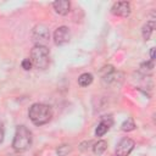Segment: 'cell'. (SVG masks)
Returning a JSON list of instances; mask_svg holds the SVG:
<instances>
[{
  "label": "cell",
  "mask_w": 156,
  "mask_h": 156,
  "mask_svg": "<svg viewBox=\"0 0 156 156\" xmlns=\"http://www.w3.org/2000/svg\"><path fill=\"white\" fill-rule=\"evenodd\" d=\"M132 7L128 1H117L111 7V13L119 17H128L130 15Z\"/></svg>",
  "instance_id": "6"
},
{
  "label": "cell",
  "mask_w": 156,
  "mask_h": 156,
  "mask_svg": "<svg viewBox=\"0 0 156 156\" xmlns=\"http://www.w3.org/2000/svg\"><path fill=\"white\" fill-rule=\"evenodd\" d=\"M72 147L71 145H67V144H63V145H60L57 149H56V152L58 156H67L69 152H71Z\"/></svg>",
  "instance_id": "15"
},
{
  "label": "cell",
  "mask_w": 156,
  "mask_h": 156,
  "mask_svg": "<svg viewBox=\"0 0 156 156\" xmlns=\"http://www.w3.org/2000/svg\"><path fill=\"white\" fill-rule=\"evenodd\" d=\"M21 66H22V68H23L24 71H29V69H32V67H33L30 58H24V60H22Z\"/></svg>",
  "instance_id": "17"
},
{
  "label": "cell",
  "mask_w": 156,
  "mask_h": 156,
  "mask_svg": "<svg viewBox=\"0 0 156 156\" xmlns=\"http://www.w3.org/2000/svg\"><path fill=\"white\" fill-rule=\"evenodd\" d=\"M4 135H5V130H4V126L0 122V143L4 140Z\"/></svg>",
  "instance_id": "18"
},
{
  "label": "cell",
  "mask_w": 156,
  "mask_h": 156,
  "mask_svg": "<svg viewBox=\"0 0 156 156\" xmlns=\"http://www.w3.org/2000/svg\"><path fill=\"white\" fill-rule=\"evenodd\" d=\"M112 124H113V118H112L111 116L104 117V118L100 121V123L98 124L96 129H95V135H96V136H102V135L111 128Z\"/></svg>",
  "instance_id": "9"
},
{
  "label": "cell",
  "mask_w": 156,
  "mask_h": 156,
  "mask_svg": "<svg viewBox=\"0 0 156 156\" xmlns=\"http://www.w3.org/2000/svg\"><path fill=\"white\" fill-rule=\"evenodd\" d=\"M32 39L35 45H44L50 39V30L45 24H37L32 30Z\"/></svg>",
  "instance_id": "5"
},
{
  "label": "cell",
  "mask_w": 156,
  "mask_h": 156,
  "mask_svg": "<svg viewBox=\"0 0 156 156\" xmlns=\"http://www.w3.org/2000/svg\"><path fill=\"white\" fill-rule=\"evenodd\" d=\"M154 29H155V21L154 20L147 21L144 24V27H143V32H141L143 33V38L145 40H149L150 37H151V34H152V32H154Z\"/></svg>",
  "instance_id": "11"
},
{
  "label": "cell",
  "mask_w": 156,
  "mask_h": 156,
  "mask_svg": "<svg viewBox=\"0 0 156 156\" xmlns=\"http://www.w3.org/2000/svg\"><path fill=\"white\" fill-rule=\"evenodd\" d=\"M106 149H107V143L105 141V140H99L98 143H95L94 144V146H93V151H94V154L95 155H102L105 151H106Z\"/></svg>",
  "instance_id": "13"
},
{
  "label": "cell",
  "mask_w": 156,
  "mask_h": 156,
  "mask_svg": "<svg viewBox=\"0 0 156 156\" xmlns=\"http://www.w3.org/2000/svg\"><path fill=\"white\" fill-rule=\"evenodd\" d=\"M100 73H101V82L105 87H111L122 80V73L116 72L111 65L102 67Z\"/></svg>",
  "instance_id": "4"
},
{
  "label": "cell",
  "mask_w": 156,
  "mask_h": 156,
  "mask_svg": "<svg viewBox=\"0 0 156 156\" xmlns=\"http://www.w3.org/2000/svg\"><path fill=\"white\" fill-rule=\"evenodd\" d=\"M30 61L35 68L45 69L50 63V51L45 45H34L30 50Z\"/></svg>",
  "instance_id": "3"
},
{
  "label": "cell",
  "mask_w": 156,
  "mask_h": 156,
  "mask_svg": "<svg viewBox=\"0 0 156 156\" xmlns=\"http://www.w3.org/2000/svg\"><path fill=\"white\" fill-rule=\"evenodd\" d=\"M152 68H154V61H146V62H143L141 65H140V71L144 73V74H146V72H150V71H152Z\"/></svg>",
  "instance_id": "16"
},
{
  "label": "cell",
  "mask_w": 156,
  "mask_h": 156,
  "mask_svg": "<svg viewBox=\"0 0 156 156\" xmlns=\"http://www.w3.org/2000/svg\"><path fill=\"white\" fill-rule=\"evenodd\" d=\"M135 143L130 138H123L116 146V156H128L134 149Z\"/></svg>",
  "instance_id": "8"
},
{
  "label": "cell",
  "mask_w": 156,
  "mask_h": 156,
  "mask_svg": "<svg viewBox=\"0 0 156 156\" xmlns=\"http://www.w3.org/2000/svg\"><path fill=\"white\" fill-rule=\"evenodd\" d=\"M52 7H54L56 13H58L61 16H65V15H67L69 12L71 2L67 1V0H57V1L52 2Z\"/></svg>",
  "instance_id": "10"
},
{
  "label": "cell",
  "mask_w": 156,
  "mask_h": 156,
  "mask_svg": "<svg viewBox=\"0 0 156 156\" xmlns=\"http://www.w3.org/2000/svg\"><path fill=\"white\" fill-rule=\"evenodd\" d=\"M69 39H71V32L69 28L66 26H61L54 32V43L56 45H63L68 43Z\"/></svg>",
  "instance_id": "7"
},
{
  "label": "cell",
  "mask_w": 156,
  "mask_h": 156,
  "mask_svg": "<svg viewBox=\"0 0 156 156\" xmlns=\"http://www.w3.org/2000/svg\"><path fill=\"white\" fill-rule=\"evenodd\" d=\"M135 122H134V119L133 118H127L123 123H122V126H121V129L123 130V132H132V130H134L135 129Z\"/></svg>",
  "instance_id": "14"
},
{
  "label": "cell",
  "mask_w": 156,
  "mask_h": 156,
  "mask_svg": "<svg viewBox=\"0 0 156 156\" xmlns=\"http://www.w3.org/2000/svg\"><path fill=\"white\" fill-rule=\"evenodd\" d=\"M150 58H151V61L155 60V48H151V50H150Z\"/></svg>",
  "instance_id": "19"
},
{
  "label": "cell",
  "mask_w": 156,
  "mask_h": 156,
  "mask_svg": "<svg viewBox=\"0 0 156 156\" xmlns=\"http://www.w3.org/2000/svg\"><path fill=\"white\" fill-rule=\"evenodd\" d=\"M93 74L91 73H82L79 77H78V84L80 87H88L93 83Z\"/></svg>",
  "instance_id": "12"
},
{
  "label": "cell",
  "mask_w": 156,
  "mask_h": 156,
  "mask_svg": "<svg viewBox=\"0 0 156 156\" xmlns=\"http://www.w3.org/2000/svg\"><path fill=\"white\" fill-rule=\"evenodd\" d=\"M28 117L35 126H43L48 123L52 117V110L49 105L35 102L28 110Z\"/></svg>",
  "instance_id": "1"
},
{
  "label": "cell",
  "mask_w": 156,
  "mask_h": 156,
  "mask_svg": "<svg viewBox=\"0 0 156 156\" xmlns=\"http://www.w3.org/2000/svg\"><path fill=\"white\" fill-rule=\"evenodd\" d=\"M33 135L32 132L26 126H18L15 132V136L12 140V147L17 152H23L28 150L32 145Z\"/></svg>",
  "instance_id": "2"
}]
</instances>
